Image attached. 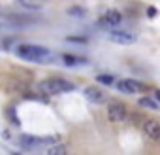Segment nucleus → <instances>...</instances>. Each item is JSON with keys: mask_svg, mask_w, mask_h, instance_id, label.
Returning a JSON list of instances; mask_svg holds the SVG:
<instances>
[{"mask_svg": "<svg viewBox=\"0 0 160 155\" xmlns=\"http://www.w3.org/2000/svg\"><path fill=\"white\" fill-rule=\"evenodd\" d=\"M147 15H149V17H154V15H156V8H152V6L147 8Z\"/></svg>", "mask_w": 160, "mask_h": 155, "instance_id": "nucleus-18", "label": "nucleus"}, {"mask_svg": "<svg viewBox=\"0 0 160 155\" xmlns=\"http://www.w3.org/2000/svg\"><path fill=\"white\" fill-rule=\"evenodd\" d=\"M43 151H45L47 155H66L68 147H66L64 144H57V142H55V144H51L49 147H45Z\"/></svg>", "mask_w": 160, "mask_h": 155, "instance_id": "nucleus-11", "label": "nucleus"}, {"mask_svg": "<svg viewBox=\"0 0 160 155\" xmlns=\"http://www.w3.org/2000/svg\"><path fill=\"white\" fill-rule=\"evenodd\" d=\"M17 142H19V146L23 147V149H27V151H36V149H45L47 146L45 144H55L57 142V138H38V136H32V134H21L19 138H17Z\"/></svg>", "mask_w": 160, "mask_h": 155, "instance_id": "nucleus-3", "label": "nucleus"}, {"mask_svg": "<svg viewBox=\"0 0 160 155\" xmlns=\"http://www.w3.org/2000/svg\"><path fill=\"white\" fill-rule=\"evenodd\" d=\"M141 129H143V134L147 138H151V140H154V142L160 144V121H156V119H145L143 125H141Z\"/></svg>", "mask_w": 160, "mask_h": 155, "instance_id": "nucleus-6", "label": "nucleus"}, {"mask_svg": "<svg viewBox=\"0 0 160 155\" xmlns=\"http://www.w3.org/2000/svg\"><path fill=\"white\" fill-rule=\"evenodd\" d=\"M15 4L21 6V8H25V10H32V12H36V10L45 8L47 0H15Z\"/></svg>", "mask_w": 160, "mask_h": 155, "instance_id": "nucleus-10", "label": "nucleus"}, {"mask_svg": "<svg viewBox=\"0 0 160 155\" xmlns=\"http://www.w3.org/2000/svg\"><path fill=\"white\" fill-rule=\"evenodd\" d=\"M96 80H98L100 83H106V85H111V83H113V80H115V78H113V76H109V74H100V76L96 78Z\"/></svg>", "mask_w": 160, "mask_h": 155, "instance_id": "nucleus-15", "label": "nucleus"}, {"mask_svg": "<svg viewBox=\"0 0 160 155\" xmlns=\"http://www.w3.org/2000/svg\"><path fill=\"white\" fill-rule=\"evenodd\" d=\"M117 89H119L121 93L134 95V93H138V91H143L145 87H143L139 82H136V80H122V82L117 83Z\"/></svg>", "mask_w": 160, "mask_h": 155, "instance_id": "nucleus-8", "label": "nucleus"}, {"mask_svg": "<svg viewBox=\"0 0 160 155\" xmlns=\"http://www.w3.org/2000/svg\"><path fill=\"white\" fill-rule=\"evenodd\" d=\"M121 21H122V13L119 10H108L100 17V23L106 27H117V25H121Z\"/></svg>", "mask_w": 160, "mask_h": 155, "instance_id": "nucleus-7", "label": "nucleus"}, {"mask_svg": "<svg viewBox=\"0 0 160 155\" xmlns=\"http://www.w3.org/2000/svg\"><path fill=\"white\" fill-rule=\"evenodd\" d=\"M108 117L111 123H122L126 119V106L121 102H111L108 108Z\"/></svg>", "mask_w": 160, "mask_h": 155, "instance_id": "nucleus-5", "label": "nucleus"}, {"mask_svg": "<svg viewBox=\"0 0 160 155\" xmlns=\"http://www.w3.org/2000/svg\"><path fill=\"white\" fill-rule=\"evenodd\" d=\"M68 15H75V17H85V15H87V10H83V8H70V10H68Z\"/></svg>", "mask_w": 160, "mask_h": 155, "instance_id": "nucleus-14", "label": "nucleus"}, {"mask_svg": "<svg viewBox=\"0 0 160 155\" xmlns=\"http://www.w3.org/2000/svg\"><path fill=\"white\" fill-rule=\"evenodd\" d=\"M15 49V55L25 59V61H30V62H47L51 61V51L47 47H42V45H34V44H21Z\"/></svg>", "mask_w": 160, "mask_h": 155, "instance_id": "nucleus-1", "label": "nucleus"}, {"mask_svg": "<svg viewBox=\"0 0 160 155\" xmlns=\"http://www.w3.org/2000/svg\"><path fill=\"white\" fill-rule=\"evenodd\" d=\"M154 97H156V99L160 100V91H156V93H154Z\"/></svg>", "mask_w": 160, "mask_h": 155, "instance_id": "nucleus-19", "label": "nucleus"}, {"mask_svg": "<svg viewBox=\"0 0 160 155\" xmlns=\"http://www.w3.org/2000/svg\"><path fill=\"white\" fill-rule=\"evenodd\" d=\"M108 36L113 44H121V45H130L138 40V36L134 32H128V30H111Z\"/></svg>", "mask_w": 160, "mask_h": 155, "instance_id": "nucleus-4", "label": "nucleus"}, {"mask_svg": "<svg viewBox=\"0 0 160 155\" xmlns=\"http://www.w3.org/2000/svg\"><path fill=\"white\" fill-rule=\"evenodd\" d=\"M40 93L42 95H47V97H53V95H60V93H68V91H73L75 85L70 83L64 78H53V80H45L42 82L40 85Z\"/></svg>", "mask_w": 160, "mask_h": 155, "instance_id": "nucleus-2", "label": "nucleus"}, {"mask_svg": "<svg viewBox=\"0 0 160 155\" xmlns=\"http://www.w3.org/2000/svg\"><path fill=\"white\" fill-rule=\"evenodd\" d=\"M85 97H87V100H91V102H94V104H102V102H106V99H108V95H106L104 91H100L98 87H87V89H85Z\"/></svg>", "mask_w": 160, "mask_h": 155, "instance_id": "nucleus-9", "label": "nucleus"}, {"mask_svg": "<svg viewBox=\"0 0 160 155\" xmlns=\"http://www.w3.org/2000/svg\"><path fill=\"white\" fill-rule=\"evenodd\" d=\"M139 106L149 108V110H158V102L152 100L151 97H143V99H139Z\"/></svg>", "mask_w": 160, "mask_h": 155, "instance_id": "nucleus-13", "label": "nucleus"}, {"mask_svg": "<svg viewBox=\"0 0 160 155\" xmlns=\"http://www.w3.org/2000/svg\"><path fill=\"white\" fill-rule=\"evenodd\" d=\"M6 117H8L15 127H17V125H21V121H19V119H17V115L13 114V108H8V110H6Z\"/></svg>", "mask_w": 160, "mask_h": 155, "instance_id": "nucleus-16", "label": "nucleus"}, {"mask_svg": "<svg viewBox=\"0 0 160 155\" xmlns=\"http://www.w3.org/2000/svg\"><path fill=\"white\" fill-rule=\"evenodd\" d=\"M66 40H68V42H77V44H87L85 38H79V36H68Z\"/></svg>", "mask_w": 160, "mask_h": 155, "instance_id": "nucleus-17", "label": "nucleus"}, {"mask_svg": "<svg viewBox=\"0 0 160 155\" xmlns=\"http://www.w3.org/2000/svg\"><path fill=\"white\" fill-rule=\"evenodd\" d=\"M62 61L68 64V66H75V64H85L87 59H81V57H73V55H62Z\"/></svg>", "mask_w": 160, "mask_h": 155, "instance_id": "nucleus-12", "label": "nucleus"}]
</instances>
